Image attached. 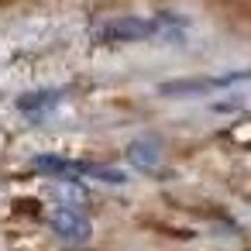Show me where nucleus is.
Masks as SVG:
<instances>
[{"instance_id":"obj_1","label":"nucleus","mask_w":251,"mask_h":251,"mask_svg":"<svg viewBox=\"0 0 251 251\" xmlns=\"http://www.w3.org/2000/svg\"><path fill=\"white\" fill-rule=\"evenodd\" d=\"M31 169H35V172L59 176V179H100V182H117V186L127 182V176L117 172V169H110V165L79 162V158H62V155H35V158H31Z\"/></svg>"},{"instance_id":"obj_2","label":"nucleus","mask_w":251,"mask_h":251,"mask_svg":"<svg viewBox=\"0 0 251 251\" xmlns=\"http://www.w3.org/2000/svg\"><path fill=\"white\" fill-rule=\"evenodd\" d=\"M237 83H251V69L203 76V79H169V83L158 86V97H200V93H213V90H230Z\"/></svg>"},{"instance_id":"obj_3","label":"nucleus","mask_w":251,"mask_h":251,"mask_svg":"<svg viewBox=\"0 0 251 251\" xmlns=\"http://www.w3.org/2000/svg\"><path fill=\"white\" fill-rule=\"evenodd\" d=\"M45 224L66 244H86L90 234H93V224H90L86 210H76V206H52L49 217H45Z\"/></svg>"},{"instance_id":"obj_4","label":"nucleus","mask_w":251,"mask_h":251,"mask_svg":"<svg viewBox=\"0 0 251 251\" xmlns=\"http://www.w3.org/2000/svg\"><path fill=\"white\" fill-rule=\"evenodd\" d=\"M162 155H165V148H162V141L155 134H138L127 145V151H124L127 165L131 169H141V172H155L162 165Z\"/></svg>"},{"instance_id":"obj_5","label":"nucleus","mask_w":251,"mask_h":251,"mask_svg":"<svg viewBox=\"0 0 251 251\" xmlns=\"http://www.w3.org/2000/svg\"><path fill=\"white\" fill-rule=\"evenodd\" d=\"M62 97H66L62 90H35V93H25V97L18 100V107H21L25 114H49Z\"/></svg>"},{"instance_id":"obj_6","label":"nucleus","mask_w":251,"mask_h":251,"mask_svg":"<svg viewBox=\"0 0 251 251\" xmlns=\"http://www.w3.org/2000/svg\"><path fill=\"white\" fill-rule=\"evenodd\" d=\"M86 196H90V193H86L76 179H62V182L52 186L55 206H76V210H83V206H86Z\"/></svg>"},{"instance_id":"obj_7","label":"nucleus","mask_w":251,"mask_h":251,"mask_svg":"<svg viewBox=\"0 0 251 251\" xmlns=\"http://www.w3.org/2000/svg\"><path fill=\"white\" fill-rule=\"evenodd\" d=\"M210 110H217V114H234V110H251V93H244V90H237V86H230V93H227L224 100H213V103H210Z\"/></svg>"}]
</instances>
